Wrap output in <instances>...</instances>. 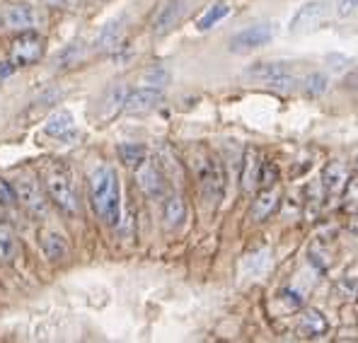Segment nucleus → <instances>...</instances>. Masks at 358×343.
Returning a JSON list of instances; mask_svg holds the SVG:
<instances>
[{
  "label": "nucleus",
  "instance_id": "1",
  "mask_svg": "<svg viewBox=\"0 0 358 343\" xmlns=\"http://www.w3.org/2000/svg\"><path fill=\"white\" fill-rule=\"evenodd\" d=\"M90 200L99 220L112 228L121 223V189L112 167H97L90 174Z\"/></svg>",
  "mask_w": 358,
  "mask_h": 343
},
{
  "label": "nucleus",
  "instance_id": "2",
  "mask_svg": "<svg viewBox=\"0 0 358 343\" xmlns=\"http://www.w3.org/2000/svg\"><path fill=\"white\" fill-rule=\"evenodd\" d=\"M192 170L196 174V182L201 187V194L208 203H218L225 194V172L215 155L206 150H199L192 160Z\"/></svg>",
  "mask_w": 358,
  "mask_h": 343
},
{
  "label": "nucleus",
  "instance_id": "3",
  "mask_svg": "<svg viewBox=\"0 0 358 343\" xmlns=\"http://www.w3.org/2000/svg\"><path fill=\"white\" fill-rule=\"evenodd\" d=\"M46 189H49V196L66 215H78L80 205H78L76 189H73L71 172L63 165H54L51 170H46Z\"/></svg>",
  "mask_w": 358,
  "mask_h": 343
},
{
  "label": "nucleus",
  "instance_id": "4",
  "mask_svg": "<svg viewBox=\"0 0 358 343\" xmlns=\"http://www.w3.org/2000/svg\"><path fill=\"white\" fill-rule=\"evenodd\" d=\"M44 56V39H41L36 31H22L17 39L10 44V61L15 66H31L36 63L39 58Z\"/></svg>",
  "mask_w": 358,
  "mask_h": 343
},
{
  "label": "nucleus",
  "instance_id": "5",
  "mask_svg": "<svg viewBox=\"0 0 358 343\" xmlns=\"http://www.w3.org/2000/svg\"><path fill=\"white\" fill-rule=\"evenodd\" d=\"M247 78H255V80L268 82L273 87H291L296 82L288 63H255L252 68H247Z\"/></svg>",
  "mask_w": 358,
  "mask_h": 343
},
{
  "label": "nucleus",
  "instance_id": "6",
  "mask_svg": "<svg viewBox=\"0 0 358 343\" xmlns=\"http://www.w3.org/2000/svg\"><path fill=\"white\" fill-rule=\"evenodd\" d=\"M276 29L273 24H252V27L238 31V34L230 39V51L235 54H242V51H255L259 46H266L268 41L273 39Z\"/></svg>",
  "mask_w": 358,
  "mask_h": 343
},
{
  "label": "nucleus",
  "instance_id": "7",
  "mask_svg": "<svg viewBox=\"0 0 358 343\" xmlns=\"http://www.w3.org/2000/svg\"><path fill=\"white\" fill-rule=\"evenodd\" d=\"M324 13H327V8H324V3H320V0L305 3L303 8L293 15L291 24H288V31H291V34H308V31H315L320 27V22L324 20Z\"/></svg>",
  "mask_w": 358,
  "mask_h": 343
},
{
  "label": "nucleus",
  "instance_id": "8",
  "mask_svg": "<svg viewBox=\"0 0 358 343\" xmlns=\"http://www.w3.org/2000/svg\"><path fill=\"white\" fill-rule=\"evenodd\" d=\"M162 102V92L157 87H138L134 92L126 94L124 99V112L126 114H145L155 109Z\"/></svg>",
  "mask_w": 358,
  "mask_h": 343
},
{
  "label": "nucleus",
  "instance_id": "9",
  "mask_svg": "<svg viewBox=\"0 0 358 343\" xmlns=\"http://www.w3.org/2000/svg\"><path fill=\"white\" fill-rule=\"evenodd\" d=\"M15 196H17V200L29 210L31 215H36V218H39V215H46L44 194L39 191V187H36L31 179H17V184H15Z\"/></svg>",
  "mask_w": 358,
  "mask_h": 343
},
{
  "label": "nucleus",
  "instance_id": "10",
  "mask_svg": "<svg viewBox=\"0 0 358 343\" xmlns=\"http://www.w3.org/2000/svg\"><path fill=\"white\" fill-rule=\"evenodd\" d=\"M0 22H3L8 29L27 31L39 22V15H36L29 5H10V8L0 15Z\"/></svg>",
  "mask_w": 358,
  "mask_h": 343
},
{
  "label": "nucleus",
  "instance_id": "11",
  "mask_svg": "<svg viewBox=\"0 0 358 343\" xmlns=\"http://www.w3.org/2000/svg\"><path fill=\"white\" fill-rule=\"evenodd\" d=\"M136 179H138V187L145 191V196L150 198H160L165 194V177L157 170L155 165H150L148 160L136 170Z\"/></svg>",
  "mask_w": 358,
  "mask_h": 343
},
{
  "label": "nucleus",
  "instance_id": "12",
  "mask_svg": "<svg viewBox=\"0 0 358 343\" xmlns=\"http://www.w3.org/2000/svg\"><path fill=\"white\" fill-rule=\"evenodd\" d=\"M44 131L51 136V138H59V140H73L76 138V121H73L71 112L66 109H59L46 119Z\"/></svg>",
  "mask_w": 358,
  "mask_h": 343
},
{
  "label": "nucleus",
  "instance_id": "13",
  "mask_svg": "<svg viewBox=\"0 0 358 343\" xmlns=\"http://www.w3.org/2000/svg\"><path fill=\"white\" fill-rule=\"evenodd\" d=\"M124 17L119 20H112V22H107L102 27V31L97 34V39H94V49L97 51H117L121 39H124Z\"/></svg>",
  "mask_w": 358,
  "mask_h": 343
},
{
  "label": "nucleus",
  "instance_id": "14",
  "mask_svg": "<svg viewBox=\"0 0 358 343\" xmlns=\"http://www.w3.org/2000/svg\"><path fill=\"white\" fill-rule=\"evenodd\" d=\"M182 13H184V0H167V3L160 8V13H157L155 22H152V31H155V34L170 31L179 22Z\"/></svg>",
  "mask_w": 358,
  "mask_h": 343
},
{
  "label": "nucleus",
  "instance_id": "15",
  "mask_svg": "<svg viewBox=\"0 0 358 343\" xmlns=\"http://www.w3.org/2000/svg\"><path fill=\"white\" fill-rule=\"evenodd\" d=\"M162 220H165L167 230H175L187 220V203H184L182 196H177V194L167 196L165 205H162Z\"/></svg>",
  "mask_w": 358,
  "mask_h": 343
},
{
  "label": "nucleus",
  "instance_id": "16",
  "mask_svg": "<svg viewBox=\"0 0 358 343\" xmlns=\"http://www.w3.org/2000/svg\"><path fill=\"white\" fill-rule=\"evenodd\" d=\"M257 182H262L259 155H257V150H247L245 162H242V189H245V191H252Z\"/></svg>",
  "mask_w": 358,
  "mask_h": 343
},
{
  "label": "nucleus",
  "instance_id": "17",
  "mask_svg": "<svg viewBox=\"0 0 358 343\" xmlns=\"http://www.w3.org/2000/svg\"><path fill=\"white\" fill-rule=\"evenodd\" d=\"M41 249H44L46 258H51V261H63L68 256V245L59 232H44L41 235Z\"/></svg>",
  "mask_w": 358,
  "mask_h": 343
},
{
  "label": "nucleus",
  "instance_id": "18",
  "mask_svg": "<svg viewBox=\"0 0 358 343\" xmlns=\"http://www.w3.org/2000/svg\"><path fill=\"white\" fill-rule=\"evenodd\" d=\"M119 157L126 167L138 170V167L148 160V150H145V145H141V143H121L119 145Z\"/></svg>",
  "mask_w": 358,
  "mask_h": 343
},
{
  "label": "nucleus",
  "instance_id": "19",
  "mask_svg": "<svg viewBox=\"0 0 358 343\" xmlns=\"http://www.w3.org/2000/svg\"><path fill=\"white\" fill-rule=\"evenodd\" d=\"M230 15V5L228 3H215V5H210V8L206 10V13L199 17V22H196V27L201 29V31H206L210 27H215V24L220 22V20H225Z\"/></svg>",
  "mask_w": 358,
  "mask_h": 343
},
{
  "label": "nucleus",
  "instance_id": "20",
  "mask_svg": "<svg viewBox=\"0 0 358 343\" xmlns=\"http://www.w3.org/2000/svg\"><path fill=\"white\" fill-rule=\"evenodd\" d=\"M273 208H276V194H273V191L259 194L255 203H252V220H257V223H259V220L268 218Z\"/></svg>",
  "mask_w": 358,
  "mask_h": 343
},
{
  "label": "nucleus",
  "instance_id": "21",
  "mask_svg": "<svg viewBox=\"0 0 358 343\" xmlns=\"http://www.w3.org/2000/svg\"><path fill=\"white\" fill-rule=\"evenodd\" d=\"M300 331L308 336H317V334H324L327 331V321L320 312H308L300 321Z\"/></svg>",
  "mask_w": 358,
  "mask_h": 343
},
{
  "label": "nucleus",
  "instance_id": "22",
  "mask_svg": "<svg viewBox=\"0 0 358 343\" xmlns=\"http://www.w3.org/2000/svg\"><path fill=\"white\" fill-rule=\"evenodd\" d=\"M327 87H329V78L324 75V73H310L303 82V89L310 97H320V94L327 92Z\"/></svg>",
  "mask_w": 358,
  "mask_h": 343
},
{
  "label": "nucleus",
  "instance_id": "23",
  "mask_svg": "<svg viewBox=\"0 0 358 343\" xmlns=\"http://www.w3.org/2000/svg\"><path fill=\"white\" fill-rule=\"evenodd\" d=\"M126 89L124 87H112L109 89L107 94H104V99H102V104L104 107H109V112H107V116H112L117 109H124V99H126Z\"/></svg>",
  "mask_w": 358,
  "mask_h": 343
},
{
  "label": "nucleus",
  "instance_id": "24",
  "mask_svg": "<svg viewBox=\"0 0 358 343\" xmlns=\"http://www.w3.org/2000/svg\"><path fill=\"white\" fill-rule=\"evenodd\" d=\"M167 80H170V75H167V71H162V68H150L148 73H143L145 87H162Z\"/></svg>",
  "mask_w": 358,
  "mask_h": 343
},
{
  "label": "nucleus",
  "instance_id": "25",
  "mask_svg": "<svg viewBox=\"0 0 358 343\" xmlns=\"http://www.w3.org/2000/svg\"><path fill=\"white\" fill-rule=\"evenodd\" d=\"M10 251H13V235H10V230L0 223V258L10 256Z\"/></svg>",
  "mask_w": 358,
  "mask_h": 343
},
{
  "label": "nucleus",
  "instance_id": "26",
  "mask_svg": "<svg viewBox=\"0 0 358 343\" xmlns=\"http://www.w3.org/2000/svg\"><path fill=\"white\" fill-rule=\"evenodd\" d=\"M80 54H83V44L68 46V49L63 51V56H61V63H68V66H76V63L80 61Z\"/></svg>",
  "mask_w": 358,
  "mask_h": 343
},
{
  "label": "nucleus",
  "instance_id": "27",
  "mask_svg": "<svg viewBox=\"0 0 358 343\" xmlns=\"http://www.w3.org/2000/svg\"><path fill=\"white\" fill-rule=\"evenodd\" d=\"M17 196H15V187H10V182L0 179V203L3 205H13Z\"/></svg>",
  "mask_w": 358,
  "mask_h": 343
},
{
  "label": "nucleus",
  "instance_id": "28",
  "mask_svg": "<svg viewBox=\"0 0 358 343\" xmlns=\"http://www.w3.org/2000/svg\"><path fill=\"white\" fill-rule=\"evenodd\" d=\"M341 179V167L339 165H329V170L324 172V182L327 187H336V182Z\"/></svg>",
  "mask_w": 358,
  "mask_h": 343
},
{
  "label": "nucleus",
  "instance_id": "29",
  "mask_svg": "<svg viewBox=\"0 0 358 343\" xmlns=\"http://www.w3.org/2000/svg\"><path fill=\"white\" fill-rule=\"evenodd\" d=\"M356 10H358V0H341L339 8H336V13H339L341 17H346V15L356 13Z\"/></svg>",
  "mask_w": 358,
  "mask_h": 343
},
{
  "label": "nucleus",
  "instance_id": "30",
  "mask_svg": "<svg viewBox=\"0 0 358 343\" xmlns=\"http://www.w3.org/2000/svg\"><path fill=\"white\" fill-rule=\"evenodd\" d=\"M15 68H17V66H15L13 61H3V63H0V80H3V78H8V75H13Z\"/></svg>",
  "mask_w": 358,
  "mask_h": 343
},
{
  "label": "nucleus",
  "instance_id": "31",
  "mask_svg": "<svg viewBox=\"0 0 358 343\" xmlns=\"http://www.w3.org/2000/svg\"><path fill=\"white\" fill-rule=\"evenodd\" d=\"M39 3L49 5V8H59V5H63V0H39Z\"/></svg>",
  "mask_w": 358,
  "mask_h": 343
},
{
  "label": "nucleus",
  "instance_id": "32",
  "mask_svg": "<svg viewBox=\"0 0 358 343\" xmlns=\"http://www.w3.org/2000/svg\"><path fill=\"white\" fill-rule=\"evenodd\" d=\"M354 162H356V170H358V155H356V160H354Z\"/></svg>",
  "mask_w": 358,
  "mask_h": 343
}]
</instances>
